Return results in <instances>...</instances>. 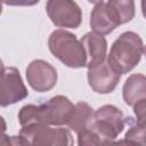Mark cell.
Wrapping results in <instances>:
<instances>
[{"mask_svg":"<svg viewBox=\"0 0 146 146\" xmlns=\"http://www.w3.org/2000/svg\"><path fill=\"white\" fill-rule=\"evenodd\" d=\"M2 13V2H0V15Z\"/></svg>","mask_w":146,"mask_h":146,"instance_id":"21","label":"cell"},{"mask_svg":"<svg viewBox=\"0 0 146 146\" xmlns=\"http://www.w3.org/2000/svg\"><path fill=\"white\" fill-rule=\"evenodd\" d=\"M106 144L108 141L90 127L78 132V146H105Z\"/></svg>","mask_w":146,"mask_h":146,"instance_id":"15","label":"cell"},{"mask_svg":"<svg viewBox=\"0 0 146 146\" xmlns=\"http://www.w3.org/2000/svg\"><path fill=\"white\" fill-rule=\"evenodd\" d=\"M94 108L86 102H79L74 105V110L72 113V116L67 123V127L73 130L74 132H79L87 127L92 121L94 116Z\"/></svg>","mask_w":146,"mask_h":146,"instance_id":"13","label":"cell"},{"mask_svg":"<svg viewBox=\"0 0 146 146\" xmlns=\"http://www.w3.org/2000/svg\"><path fill=\"white\" fill-rule=\"evenodd\" d=\"M144 55V42L132 31L123 32L112 44L106 56L108 64L121 75L135 68Z\"/></svg>","mask_w":146,"mask_h":146,"instance_id":"3","label":"cell"},{"mask_svg":"<svg viewBox=\"0 0 146 146\" xmlns=\"http://www.w3.org/2000/svg\"><path fill=\"white\" fill-rule=\"evenodd\" d=\"M123 100L133 107L136 104L146 100V78L144 74H131L124 82L122 89Z\"/></svg>","mask_w":146,"mask_h":146,"instance_id":"12","label":"cell"},{"mask_svg":"<svg viewBox=\"0 0 146 146\" xmlns=\"http://www.w3.org/2000/svg\"><path fill=\"white\" fill-rule=\"evenodd\" d=\"M46 11L52 24L58 27L78 29L82 22V11L75 1L49 0Z\"/></svg>","mask_w":146,"mask_h":146,"instance_id":"7","label":"cell"},{"mask_svg":"<svg viewBox=\"0 0 146 146\" xmlns=\"http://www.w3.org/2000/svg\"><path fill=\"white\" fill-rule=\"evenodd\" d=\"M56 68L43 59H34L26 67V80L32 89L38 92L51 90L57 83Z\"/></svg>","mask_w":146,"mask_h":146,"instance_id":"9","label":"cell"},{"mask_svg":"<svg viewBox=\"0 0 146 146\" xmlns=\"http://www.w3.org/2000/svg\"><path fill=\"white\" fill-rule=\"evenodd\" d=\"M88 83L90 88L97 94H110L112 92L121 78V74L117 73L105 59L104 62L88 67Z\"/></svg>","mask_w":146,"mask_h":146,"instance_id":"10","label":"cell"},{"mask_svg":"<svg viewBox=\"0 0 146 146\" xmlns=\"http://www.w3.org/2000/svg\"><path fill=\"white\" fill-rule=\"evenodd\" d=\"M29 96L19 71L16 67H5L0 74V107L16 104Z\"/></svg>","mask_w":146,"mask_h":146,"instance_id":"8","label":"cell"},{"mask_svg":"<svg viewBox=\"0 0 146 146\" xmlns=\"http://www.w3.org/2000/svg\"><path fill=\"white\" fill-rule=\"evenodd\" d=\"M125 120L120 108L114 105L106 104L100 106L94 112L92 121L89 124L95 131H97L106 141H114L117 136L123 131Z\"/></svg>","mask_w":146,"mask_h":146,"instance_id":"6","label":"cell"},{"mask_svg":"<svg viewBox=\"0 0 146 146\" xmlns=\"http://www.w3.org/2000/svg\"><path fill=\"white\" fill-rule=\"evenodd\" d=\"M105 146H129L124 139H119V140H114V141H111L108 144H106Z\"/></svg>","mask_w":146,"mask_h":146,"instance_id":"18","label":"cell"},{"mask_svg":"<svg viewBox=\"0 0 146 146\" xmlns=\"http://www.w3.org/2000/svg\"><path fill=\"white\" fill-rule=\"evenodd\" d=\"M19 136L27 146H73L74 140L71 131L63 127L33 124L23 127Z\"/></svg>","mask_w":146,"mask_h":146,"instance_id":"5","label":"cell"},{"mask_svg":"<svg viewBox=\"0 0 146 146\" xmlns=\"http://www.w3.org/2000/svg\"><path fill=\"white\" fill-rule=\"evenodd\" d=\"M50 52L64 65L71 68H81L87 65V56L81 41L75 34L66 30H55L48 39Z\"/></svg>","mask_w":146,"mask_h":146,"instance_id":"4","label":"cell"},{"mask_svg":"<svg viewBox=\"0 0 146 146\" xmlns=\"http://www.w3.org/2000/svg\"><path fill=\"white\" fill-rule=\"evenodd\" d=\"M133 112L135 115L137 116V120L139 123H144L145 124V113H146V100L140 102L138 104H136L133 107Z\"/></svg>","mask_w":146,"mask_h":146,"instance_id":"17","label":"cell"},{"mask_svg":"<svg viewBox=\"0 0 146 146\" xmlns=\"http://www.w3.org/2000/svg\"><path fill=\"white\" fill-rule=\"evenodd\" d=\"M80 41L87 56V67L97 65L106 59L107 41L104 35L95 32H88L80 39Z\"/></svg>","mask_w":146,"mask_h":146,"instance_id":"11","label":"cell"},{"mask_svg":"<svg viewBox=\"0 0 146 146\" xmlns=\"http://www.w3.org/2000/svg\"><path fill=\"white\" fill-rule=\"evenodd\" d=\"M0 146H27V144L19 135L8 136L3 132L0 133Z\"/></svg>","mask_w":146,"mask_h":146,"instance_id":"16","label":"cell"},{"mask_svg":"<svg viewBox=\"0 0 146 146\" xmlns=\"http://www.w3.org/2000/svg\"><path fill=\"white\" fill-rule=\"evenodd\" d=\"M73 110L74 105L67 97L57 95L41 105L23 106L18 112V122L22 128L33 124L64 127L67 125Z\"/></svg>","mask_w":146,"mask_h":146,"instance_id":"1","label":"cell"},{"mask_svg":"<svg viewBox=\"0 0 146 146\" xmlns=\"http://www.w3.org/2000/svg\"><path fill=\"white\" fill-rule=\"evenodd\" d=\"M127 123H129V129L125 132L124 140L130 146H146L145 144V124L133 121L132 117H128Z\"/></svg>","mask_w":146,"mask_h":146,"instance_id":"14","label":"cell"},{"mask_svg":"<svg viewBox=\"0 0 146 146\" xmlns=\"http://www.w3.org/2000/svg\"><path fill=\"white\" fill-rule=\"evenodd\" d=\"M135 16V2L131 0L97 1L90 13L92 32L105 35L113 32L121 24L130 22Z\"/></svg>","mask_w":146,"mask_h":146,"instance_id":"2","label":"cell"},{"mask_svg":"<svg viewBox=\"0 0 146 146\" xmlns=\"http://www.w3.org/2000/svg\"><path fill=\"white\" fill-rule=\"evenodd\" d=\"M3 70H5V65H3V62H2V59L0 58V74L3 72Z\"/></svg>","mask_w":146,"mask_h":146,"instance_id":"20","label":"cell"},{"mask_svg":"<svg viewBox=\"0 0 146 146\" xmlns=\"http://www.w3.org/2000/svg\"><path fill=\"white\" fill-rule=\"evenodd\" d=\"M6 130H7V123H6L5 119L0 115V133L6 132Z\"/></svg>","mask_w":146,"mask_h":146,"instance_id":"19","label":"cell"}]
</instances>
